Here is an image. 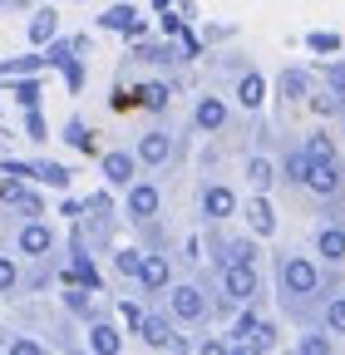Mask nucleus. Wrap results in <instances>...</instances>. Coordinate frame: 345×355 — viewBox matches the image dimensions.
<instances>
[{
	"label": "nucleus",
	"instance_id": "nucleus-12",
	"mask_svg": "<svg viewBox=\"0 0 345 355\" xmlns=\"http://www.w3.org/2000/svg\"><path fill=\"white\" fill-rule=\"evenodd\" d=\"M104 30H123V35H139L143 30V20L128 10V6H114V10H104Z\"/></svg>",
	"mask_w": 345,
	"mask_h": 355
},
{
	"label": "nucleus",
	"instance_id": "nucleus-28",
	"mask_svg": "<svg viewBox=\"0 0 345 355\" xmlns=\"http://www.w3.org/2000/svg\"><path fill=\"white\" fill-rule=\"evenodd\" d=\"M286 178H291V183H306V153L286 158Z\"/></svg>",
	"mask_w": 345,
	"mask_h": 355
},
{
	"label": "nucleus",
	"instance_id": "nucleus-9",
	"mask_svg": "<svg viewBox=\"0 0 345 355\" xmlns=\"http://www.w3.org/2000/svg\"><path fill=\"white\" fill-rule=\"evenodd\" d=\"M99 163H104V178H109V183H118V188L134 178V153H104Z\"/></svg>",
	"mask_w": 345,
	"mask_h": 355
},
{
	"label": "nucleus",
	"instance_id": "nucleus-34",
	"mask_svg": "<svg viewBox=\"0 0 345 355\" xmlns=\"http://www.w3.org/2000/svg\"><path fill=\"white\" fill-rule=\"evenodd\" d=\"M326 79H330L335 94H345V64H330V69H326Z\"/></svg>",
	"mask_w": 345,
	"mask_h": 355
},
{
	"label": "nucleus",
	"instance_id": "nucleus-2",
	"mask_svg": "<svg viewBox=\"0 0 345 355\" xmlns=\"http://www.w3.org/2000/svg\"><path fill=\"white\" fill-rule=\"evenodd\" d=\"M306 183H311L321 198H330V193L340 188V168H335V158H306Z\"/></svg>",
	"mask_w": 345,
	"mask_h": 355
},
{
	"label": "nucleus",
	"instance_id": "nucleus-14",
	"mask_svg": "<svg viewBox=\"0 0 345 355\" xmlns=\"http://www.w3.org/2000/svg\"><path fill=\"white\" fill-rule=\"evenodd\" d=\"M316 247H321L326 261H340V257H345V232H340V227H321V232H316Z\"/></svg>",
	"mask_w": 345,
	"mask_h": 355
},
{
	"label": "nucleus",
	"instance_id": "nucleus-4",
	"mask_svg": "<svg viewBox=\"0 0 345 355\" xmlns=\"http://www.w3.org/2000/svg\"><path fill=\"white\" fill-rule=\"evenodd\" d=\"M222 282H227V296H237V301L256 296V272H251V261H232Z\"/></svg>",
	"mask_w": 345,
	"mask_h": 355
},
{
	"label": "nucleus",
	"instance_id": "nucleus-25",
	"mask_svg": "<svg viewBox=\"0 0 345 355\" xmlns=\"http://www.w3.org/2000/svg\"><path fill=\"white\" fill-rule=\"evenodd\" d=\"M326 326H330V331H345V296H335V301H330V311H326Z\"/></svg>",
	"mask_w": 345,
	"mask_h": 355
},
{
	"label": "nucleus",
	"instance_id": "nucleus-18",
	"mask_svg": "<svg viewBox=\"0 0 345 355\" xmlns=\"http://www.w3.org/2000/svg\"><path fill=\"white\" fill-rule=\"evenodd\" d=\"M247 178H251V188H272V183H276V168H272L267 158H251V163H247Z\"/></svg>",
	"mask_w": 345,
	"mask_h": 355
},
{
	"label": "nucleus",
	"instance_id": "nucleus-7",
	"mask_svg": "<svg viewBox=\"0 0 345 355\" xmlns=\"http://www.w3.org/2000/svg\"><path fill=\"white\" fill-rule=\"evenodd\" d=\"M153 212H158V188H153V183H139L134 193H128V217L143 222V217H153Z\"/></svg>",
	"mask_w": 345,
	"mask_h": 355
},
{
	"label": "nucleus",
	"instance_id": "nucleus-19",
	"mask_svg": "<svg viewBox=\"0 0 345 355\" xmlns=\"http://www.w3.org/2000/svg\"><path fill=\"white\" fill-rule=\"evenodd\" d=\"M30 40H35V44H45V40H55V10H39V15L30 20Z\"/></svg>",
	"mask_w": 345,
	"mask_h": 355
},
{
	"label": "nucleus",
	"instance_id": "nucleus-27",
	"mask_svg": "<svg viewBox=\"0 0 345 355\" xmlns=\"http://www.w3.org/2000/svg\"><path fill=\"white\" fill-rule=\"evenodd\" d=\"M15 282H20V272H15V261H10V257H0V291H10Z\"/></svg>",
	"mask_w": 345,
	"mask_h": 355
},
{
	"label": "nucleus",
	"instance_id": "nucleus-30",
	"mask_svg": "<svg viewBox=\"0 0 345 355\" xmlns=\"http://www.w3.org/2000/svg\"><path fill=\"white\" fill-rule=\"evenodd\" d=\"M251 316H247V311H242V316H237V326H232V336H237V350H247V336H251Z\"/></svg>",
	"mask_w": 345,
	"mask_h": 355
},
{
	"label": "nucleus",
	"instance_id": "nucleus-8",
	"mask_svg": "<svg viewBox=\"0 0 345 355\" xmlns=\"http://www.w3.org/2000/svg\"><path fill=\"white\" fill-rule=\"evenodd\" d=\"M50 242H55V237H50L45 222H30V227L20 232V252H25V257H45V252H50Z\"/></svg>",
	"mask_w": 345,
	"mask_h": 355
},
{
	"label": "nucleus",
	"instance_id": "nucleus-13",
	"mask_svg": "<svg viewBox=\"0 0 345 355\" xmlns=\"http://www.w3.org/2000/svg\"><path fill=\"white\" fill-rule=\"evenodd\" d=\"M168 153H172V144L163 139V133H143V144H139V158H143V163L158 168V163H168Z\"/></svg>",
	"mask_w": 345,
	"mask_h": 355
},
{
	"label": "nucleus",
	"instance_id": "nucleus-26",
	"mask_svg": "<svg viewBox=\"0 0 345 355\" xmlns=\"http://www.w3.org/2000/svg\"><path fill=\"white\" fill-rule=\"evenodd\" d=\"M0 198H6V202H15V198H20V178H15V173H6V168H0Z\"/></svg>",
	"mask_w": 345,
	"mask_h": 355
},
{
	"label": "nucleus",
	"instance_id": "nucleus-17",
	"mask_svg": "<svg viewBox=\"0 0 345 355\" xmlns=\"http://www.w3.org/2000/svg\"><path fill=\"white\" fill-rule=\"evenodd\" d=\"M237 94H242V109H256V104H262V94H267L262 74H242V89H237Z\"/></svg>",
	"mask_w": 345,
	"mask_h": 355
},
{
	"label": "nucleus",
	"instance_id": "nucleus-31",
	"mask_svg": "<svg viewBox=\"0 0 345 355\" xmlns=\"http://www.w3.org/2000/svg\"><path fill=\"white\" fill-rule=\"evenodd\" d=\"M311 109H316V114H340V99H335V94H316Z\"/></svg>",
	"mask_w": 345,
	"mask_h": 355
},
{
	"label": "nucleus",
	"instance_id": "nucleus-11",
	"mask_svg": "<svg viewBox=\"0 0 345 355\" xmlns=\"http://www.w3.org/2000/svg\"><path fill=\"white\" fill-rule=\"evenodd\" d=\"M168 277H172V272H168V261H163V257H143L139 282H143L148 291H163V286H168Z\"/></svg>",
	"mask_w": 345,
	"mask_h": 355
},
{
	"label": "nucleus",
	"instance_id": "nucleus-22",
	"mask_svg": "<svg viewBox=\"0 0 345 355\" xmlns=\"http://www.w3.org/2000/svg\"><path fill=\"white\" fill-rule=\"evenodd\" d=\"M281 94H286V99H301V94H306V74H301V69H286V74H281Z\"/></svg>",
	"mask_w": 345,
	"mask_h": 355
},
{
	"label": "nucleus",
	"instance_id": "nucleus-21",
	"mask_svg": "<svg viewBox=\"0 0 345 355\" xmlns=\"http://www.w3.org/2000/svg\"><path fill=\"white\" fill-rule=\"evenodd\" d=\"M114 261H118V272H123V277H139V266H143V252H139V247H123Z\"/></svg>",
	"mask_w": 345,
	"mask_h": 355
},
{
	"label": "nucleus",
	"instance_id": "nucleus-6",
	"mask_svg": "<svg viewBox=\"0 0 345 355\" xmlns=\"http://www.w3.org/2000/svg\"><path fill=\"white\" fill-rule=\"evenodd\" d=\"M139 331H143V340H148L153 350H172V345H183L178 336H172V326H168V321H158V316H143V321H139Z\"/></svg>",
	"mask_w": 345,
	"mask_h": 355
},
{
	"label": "nucleus",
	"instance_id": "nucleus-10",
	"mask_svg": "<svg viewBox=\"0 0 345 355\" xmlns=\"http://www.w3.org/2000/svg\"><path fill=\"white\" fill-rule=\"evenodd\" d=\"M202 212H207V217H232V212H237V198H232L227 188H207V193H202Z\"/></svg>",
	"mask_w": 345,
	"mask_h": 355
},
{
	"label": "nucleus",
	"instance_id": "nucleus-16",
	"mask_svg": "<svg viewBox=\"0 0 345 355\" xmlns=\"http://www.w3.org/2000/svg\"><path fill=\"white\" fill-rule=\"evenodd\" d=\"M89 345H94L99 355H118V345H123V340H118V331H114V326H94V331H89Z\"/></svg>",
	"mask_w": 345,
	"mask_h": 355
},
{
	"label": "nucleus",
	"instance_id": "nucleus-37",
	"mask_svg": "<svg viewBox=\"0 0 345 355\" xmlns=\"http://www.w3.org/2000/svg\"><path fill=\"white\" fill-rule=\"evenodd\" d=\"M153 6H158V10H163V6H168V0H153Z\"/></svg>",
	"mask_w": 345,
	"mask_h": 355
},
{
	"label": "nucleus",
	"instance_id": "nucleus-33",
	"mask_svg": "<svg viewBox=\"0 0 345 355\" xmlns=\"http://www.w3.org/2000/svg\"><path fill=\"white\" fill-rule=\"evenodd\" d=\"M301 350H306V355H326L330 340H326V336H306V340H301Z\"/></svg>",
	"mask_w": 345,
	"mask_h": 355
},
{
	"label": "nucleus",
	"instance_id": "nucleus-15",
	"mask_svg": "<svg viewBox=\"0 0 345 355\" xmlns=\"http://www.w3.org/2000/svg\"><path fill=\"white\" fill-rule=\"evenodd\" d=\"M227 123V109L218 99H197V128H222Z\"/></svg>",
	"mask_w": 345,
	"mask_h": 355
},
{
	"label": "nucleus",
	"instance_id": "nucleus-1",
	"mask_svg": "<svg viewBox=\"0 0 345 355\" xmlns=\"http://www.w3.org/2000/svg\"><path fill=\"white\" fill-rule=\"evenodd\" d=\"M281 282H286V291H291V296H311V291L321 286V272H316V261L291 257V261H286V272H281Z\"/></svg>",
	"mask_w": 345,
	"mask_h": 355
},
{
	"label": "nucleus",
	"instance_id": "nucleus-35",
	"mask_svg": "<svg viewBox=\"0 0 345 355\" xmlns=\"http://www.w3.org/2000/svg\"><path fill=\"white\" fill-rule=\"evenodd\" d=\"M10 350H15V355H39V345H35V340H10Z\"/></svg>",
	"mask_w": 345,
	"mask_h": 355
},
{
	"label": "nucleus",
	"instance_id": "nucleus-32",
	"mask_svg": "<svg viewBox=\"0 0 345 355\" xmlns=\"http://www.w3.org/2000/svg\"><path fill=\"white\" fill-rule=\"evenodd\" d=\"M311 50L316 55H330V50H340V40L335 35H311Z\"/></svg>",
	"mask_w": 345,
	"mask_h": 355
},
{
	"label": "nucleus",
	"instance_id": "nucleus-5",
	"mask_svg": "<svg viewBox=\"0 0 345 355\" xmlns=\"http://www.w3.org/2000/svg\"><path fill=\"white\" fill-rule=\"evenodd\" d=\"M242 217H247V227H251L256 237H272V227H276V212H272L267 198H251V202L242 207Z\"/></svg>",
	"mask_w": 345,
	"mask_h": 355
},
{
	"label": "nucleus",
	"instance_id": "nucleus-29",
	"mask_svg": "<svg viewBox=\"0 0 345 355\" xmlns=\"http://www.w3.org/2000/svg\"><path fill=\"white\" fill-rule=\"evenodd\" d=\"M306 158H335V148H330V139H326V133L306 144Z\"/></svg>",
	"mask_w": 345,
	"mask_h": 355
},
{
	"label": "nucleus",
	"instance_id": "nucleus-23",
	"mask_svg": "<svg viewBox=\"0 0 345 355\" xmlns=\"http://www.w3.org/2000/svg\"><path fill=\"white\" fill-rule=\"evenodd\" d=\"M35 178H45L50 188H64V183H69V173H64L60 163H39V168H35Z\"/></svg>",
	"mask_w": 345,
	"mask_h": 355
},
{
	"label": "nucleus",
	"instance_id": "nucleus-20",
	"mask_svg": "<svg viewBox=\"0 0 345 355\" xmlns=\"http://www.w3.org/2000/svg\"><path fill=\"white\" fill-rule=\"evenodd\" d=\"M134 104H143V109H163V104H168V89H163V84H143Z\"/></svg>",
	"mask_w": 345,
	"mask_h": 355
},
{
	"label": "nucleus",
	"instance_id": "nucleus-36",
	"mask_svg": "<svg viewBox=\"0 0 345 355\" xmlns=\"http://www.w3.org/2000/svg\"><path fill=\"white\" fill-rule=\"evenodd\" d=\"M109 104H114V109H118V114H123V109H134V94H123V89H118V94H114V99H109Z\"/></svg>",
	"mask_w": 345,
	"mask_h": 355
},
{
	"label": "nucleus",
	"instance_id": "nucleus-3",
	"mask_svg": "<svg viewBox=\"0 0 345 355\" xmlns=\"http://www.w3.org/2000/svg\"><path fill=\"white\" fill-rule=\"evenodd\" d=\"M172 316L178 321H202L207 316V301L197 286H172Z\"/></svg>",
	"mask_w": 345,
	"mask_h": 355
},
{
	"label": "nucleus",
	"instance_id": "nucleus-24",
	"mask_svg": "<svg viewBox=\"0 0 345 355\" xmlns=\"http://www.w3.org/2000/svg\"><path fill=\"white\" fill-rule=\"evenodd\" d=\"M69 144H74L79 153H94V133L84 128V123H69Z\"/></svg>",
	"mask_w": 345,
	"mask_h": 355
}]
</instances>
